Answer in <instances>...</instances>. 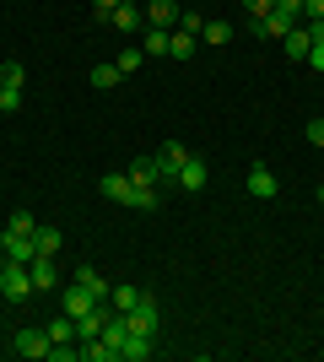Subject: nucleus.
<instances>
[{"mask_svg": "<svg viewBox=\"0 0 324 362\" xmlns=\"http://www.w3.org/2000/svg\"><path fill=\"white\" fill-rule=\"evenodd\" d=\"M0 292H6V303H28L38 287H32L28 265H16V259H0Z\"/></svg>", "mask_w": 324, "mask_h": 362, "instance_id": "f257e3e1", "label": "nucleus"}, {"mask_svg": "<svg viewBox=\"0 0 324 362\" xmlns=\"http://www.w3.org/2000/svg\"><path fill=\"white\" fill-rule=\"evenodd\" d=\"M124 319H130V330L157 335V330H162V303H157V298H140V303H136V308H130Z\"/></svg>", "mask_w": 324, "mask_h": 362, "instance_id": "f03ea898", "label": "nucleus"}, {"mask_svg": "<svg viewBox=\"0 0 324 362\" xmlns=\"http://www.w3.org/2000/svg\"><path fill=\"white\" fill-rule=\"evenodd\" d=\"M108 28L119 33V38H130V33L146 28V11H140V6H130V0H119V6L108 11Z\"/></svg>", "mask_w": 324, "mask_h": 362, "instance_id": "7ed1b4c3", "label": "nucleus"}, {"mask_svg": "<svg viewBox=\"0 0 324 362\" xmlns=\"http://www.w3.org/2000/svg\"><path fill=\"white\" fill-rule=\"evenodd\" d=\"M49 330H16V341H11V351L16 357H49Z\"/></svg>", "mask_w": 324, "mask_h": 362, "instance_id": "20e7f679", "label": "nucleus"}, {"mask_svg": "<svg viewBox=\"0 0 324 362\" xmlns=\"http://www.w3.org/2000/svg\"><path fill=\"white\" fill-rule=\"evenodd\" d=\"M0 255L16 259V265H32V255H38V249H32L28 233H11V227H6V238H0Z\"/></svg>", "mask_w": 324, "mask_h": 362, "instance_id": "39448f33", "label": "nucleus"}, {"mask_svg": "<svg viewBox=\"0 0 324 362\" xmlns=\"http://www.w3.org/2000/svg\"><path fill=\"white\" fill-rule=\"evenodd\" d=\"M146 28H179V0H146Z\"/></svg>", "mask_w": 324, "mask_h": 362, "instance_id": "423d86ee", "label": "nucleus"}, {"mask_svg": "<svg viewBox=\"0 0 324 362\" xmlns=\"http://www.w3.org/2000/svg\"><path fill=\"white\" fill-rule=\"evenodd\" d=\"M28 276H32V287H38V292H49V287H60V271H54V255H32Z\"/></svg>", "mask_w": 324, "mask_h": 362, "instance_id": "0eeeda50", "label": "nucleus"}, {"mask_svg": "<svg viewBox=\"0 0 324 362\" xmlns=\"http://www.w3.org/2000/svg\"><path fill=\"white\" fill-rule=\"evenodd\" d=\"M184 141H168V146L157 151V173H162V179H179V168H184Z\"/></svg>", "mask_w": 324, "mask_h": 362, "instance_id": "6e6552de", "label": "nucleus"}, {"mask_svg": "<svg viewBox=\"0 0 324 362\" xmlns=\"http://www.w3.org/2000/svg\"><path fill=\"white\" fill-rule=\"evenodd\" d=\"M248 195H254V200H276V173H270L265 163L248 168Z\"/></svg>", "mask_w": 324, "mask_h": 362, "instance_id": "1a4fd4ad", "label": "nucleus"}, {"mask_svg": "<svg viewBox=\"0 0 324 362\" xmlns=\"http://www.w3.org/2000/svg\"><path fill=\"white\" fill-rule=\"evenodd\" d=\"M108 200H119V206H130L136 200V184H130V173H103V184H97Z\"/></svg>", "mask_w": 324, "mask_h": 362, "instance_id": "9d476101", "label": "nucleus"}, {"mask_svg": "<svg viewBox=\"0 0 324 362\" xmlns=\"http://www.w3.org/2000/svg\"><path fill=\"white\" fill-rule=\"evenodd\" d=\"M152 351H157V335H140V330H130V335H124V351H119V357H124V362H146Z\"/></svg>", "mask_w": 324, "mask_h": 362, "instance_id": "9b49d317", "label": "nucleus"}, {"mask_svg": "<svg viewBox=\"0 0 324 362\" xmlns=\"http://www.w3.org/2000/svg\"><path fill=\"white\" fill-rule=\"evenodd\" d=\"M92 303H103V298H92L87 287H76V281H71V287H65V298H60V308H65L71 319H81L87 308H92Z\"/></svg>", "mask_w": 324, "mask_h": 362, "instance_id": "f8f14e48", "label": "nucleus"}, {"mask_svg": "<svg viewBox=\"0 0 324 362\" xmlns=\"http://www.w3.org/2000/svg\"><path fill=\"white\" fill-rule=\"evenodd\" d=\"M179 189H189V195L205 189V163H200V157H184V168H179Z\"/></svg>", "mask_w": 324, "mask_h": 362, "instance_id": "ddd939ff", "label": "nucleus"}, {"mask_svg": "<svg viewBox=\"0 0 324 362\" xmlns=\"http://www.w3.org/2000/svg\"><path fill=\"white\" fill-rule=\"evenodd\" d=\"M308 49H313L308 28H292V33H287V60H292V65H303V60H308Z\"/></svg>", "mask_w": 324, "mask_h": 362, "instance_id": "4468645a", "label": "nucleus"}, {"mask_svg": "<svg viewBox=\"0 0 324 362\" xmlns=\"http://www.w3.org/2000/svg\"><path fill=\"white\" fill-rule=\"evenodd\" d=\"M60 227H44V222H38V227H32V249H38V255H60Z\"/></svg>", "mask_w": 324, "mask_h": 362, "instance_id": "2eb2a0df", "label": "nucleus"}, {"mask_svg": "<svg viewBox=\"0 0 324 362\" xmlns=\"http://www.w3.org/2000/svg\"><path fill=\"white\" fill-rule=\"evenodd\" d=\"M195 44H200V38H195V33H184V28L168 33V54H173V60H189V54H195Z\"/></svg>", "mask_w": 324, "mask_h": 362, "instance_id": "dca6fc26", "label": "nucleus"}, {"mask_svg": "<svg viewBox=\"0 0 324 362\" xmlns=\"http://www.w3.org/2000/svg\"><path fill=\"white\" fill-rule=\"evenodd\" d=\"M254 28H260L265 38H287V33H292L297 22H292V16H287V11H270V16H265V22H254Z\"/></svg>", "mask_w": 324, "mask_h": 362, "instance_id": "f3484780", "label": "nucleus"}, {"mask_svg": "<svg viewBox=\"0 0 324 362\" xmlns=\"http://www.w3.org/2000/svg\"><path fill=\"white\" fill-rule=\"evenodd\" d=\"M157 179H162V173H157V157H140V163L130 168V184H136V189H152Z\"/></svg>", "mask_w": 324, "mask_h": 362, "instance_id": "a211bd4d", "label": "nucleus"}, {"mask_svg": "<svg viewBox=\"0 0 324 362\" xmlns=\"http://www.w3.org/2000/svg\"><path fill=\"white\" fill-rule=\"evenodd\" d=\"M76 287H87V292H92V298H108V292H114V287H108V281H103V276L92 271V265H76Z\"/></svg>", "mask_w": 324, "mask_h": 362, "instance_id": "6ab92c4d", "label": "nucleus"}, {"mask_svg": "<svg viewBox=\"0 0 324 362\" xmlns=\"http://www.w3.org/2000/svg\"><path fill=\"white\" fill-rule=\"evenodd\" d=\"M140 49L162 60V54H168V28H146V33H140Z\"/></svg>", "mask_w": 324, "mask_h": 362, "instance_id": "aec40b11", "label": "nucleus"}, {"mask_svg": "<svg viewBox=\"0 0 324 362\" xmlns=\"http://www.w3.org/2000/svg\"><path fill=\"white\" fill-rule=\"evenodd\" d=\"M140 298H146V292H140V287H114V292H108V303H114L119 314H130V308H136Z\"/></svg>", "mask_w": 324, "mask_h": 362, "instance_id": "412c9836", "label": "nucleus"}, {"mask_svg": "<svg viewBox=\"0 0 324 362\" xmlns=\"http://www.w3.org/2000/svg\"><path fill=\"white\" fill-rule=\"evenodd\" d=\"M49 341H54V346H65V341H76V319H71V314H60L54 325H49Z\"/></svg>", "mask_w": 324, "mask_h": 362, "instance_id": "4be33fe9", "label": "nucleus"}, {"mask_svg": "<svg viewBox=\"0 0 324 362\" xmlns=\"http://www.w3.org/2000/svg\"><path fill=\"white\" fill-rule=\"evenodd\" d=\"M140 60H146V49H140V44H130V49H119V60H114V65H119V71L130 76V71H140Z\"/></svg>", "mask_w": 324, "mask_h": 362, "instance_id": "5701e85b", "label": "nucleus"}, {"mask_svg": "<svg viewBox=\"0 0 324 362\" xmlns=\"http://www.w3.org/2000/svg\"><path fill=\"white\" fill-rule=\"evenodd\" d=\"M81 362H114V351L103 341H81Z\"/></svg>", "mask_w": 324, "mask_h": 362, "instance_id": "b1692460", "label": "nucleus"}, {"mask_svg": "<svg viewBox=\"0 0 324 362\" xmlns=\"http://www.w3.org/2000/svg\"><path fill=\"white\" fill-rule=\"evenodd\" d=\"M200 38H205V44H227V38H232V28H227V22H205V28H200Z\"/></svg>", "mask_w": 324, "mask_h": 362, "instance_id": "393cba45", "label": "nucleus"}, {"mask_svg": "<svg viewBox=\"0 0 324 362\" xmlns=\"http://www.w3.org/2000/svg\"><path fill=\"white\" fill-rule=\"evenodd\" d=\"M119 65H97V71H92V87H119Z\"/></svg>", "mask_w": 324, "mask_h": 362, "instance_id": "a878e982", "label": "nucleus"}, {"mask_svg": "<svg viewBox=\"0 0 324 362\" xmlns=\"http://www.w3.org/2000/svg\"><path fill=\"white\" fill-rule=\"evenodd\" d=\"M22 108V87H0V114H16Z\"/></svg>", "mask_w": 324, "mask_h": 362, "instance_id": "bb28decb", "label": "nucleus"}, {"mask_svg": "<svg viewBox=\"0 0 324 362\" xmlns=\"http://www.w3.org/2000/svg\"><path fill=\"white\" fill-rule=\"evenodd\" d=\"M244 11H248V16H254V22H265V16L276 11V0H244Z\"/></svg>", "mask_w": 324, "mask_h": 362, "instance_id": "cd10ccee", "label": "nucleus"}, {"mask_svg": "<svg viewBox=\"0 0 324 362\" xmlns=\"http://www.w3.org/2000/svg\"><path fill=\"white\" fill-rule=\"evenodd\" d=\"M6 227H11V233H28V238H32V227H38V222H32V211H11V222H6Z\"/></svg>", "mask_w": 324, "mask_h": 362, "instance_id": "c85d7f7f", "label": "nucleus"}, {"mask_svg": "<svg viewBox=\"0 0 324 362\" xmlns=\"http://www.w3.org/2000/svg\"><path fill=\"white\" fill-rule=\"evenodd\" d=\"M0 87H22V65H16V60L0 65Z\"/></svg>", "mask_w": 324, "mask_h": 362, "instance_id": "c756f323", "label": "nucleus"}, {"mask_svg": "<svg viewBox=\"0 0 324 362\" xmlns=\"http://www.w3.org/2000/svg\"><path fill=\"white\" fill-rule=\"evenodd\" d=\"M136 211H157V189H136V200H130Z\"/></svg>", "mask_w": 324, "mask_h": 362, "instance_id": "7c9ffc66", "label": "nucleus"}, {"mask_svg": "<svg viewBox=\"0 0 324 362\" xmlns=\"http://www.w3.org/2000/svg\"><path fill=\"white\" fill-rule=\"evenodd\" d=\"M276 11H287L292 22H303V0H276Z\"/></svg>", "mask_w": 324, "mask_h": 362, "instance_id": "2f4dec72", "label": "nucleus"}, {"mask_svg": "<svg viewBox=\"0 0 324 362\" xmlns=\"http://www.w3.org/2000/svg\"><path fill=\"white\" fill-rule=\"evenodd\" d=\"M303 28H308V38H313V44H324V16H308Z\"/></svg>", "mask_w": 324, "mask_h": 362, "instance_id": "473e14b6", "label": "nucleus"}, {"mask_svg": "<svg viewBox=\"0 0 324 362\" xmlns=\"http://www.w3.org/2000/svg\"><path fill=\"white\" fill-rule=\"evenodd\" d=\"M303 65H308V71H324V44H313V49H308V60H303Z\"/></svg>", "mask_w": 324, "mask_h": 362, "instance_id": "72a5a7b5", "label": "nucleus"}, {"mask_svg": "<svg viewBox=\"0 0 324 362\" xmlns=\"http://www.w3.org/2000/svg\"><path fill=\"white\" fill-rule=\"evenodd\" d=\"M114 6H119V0H92V16H97V22H108V11H114Z\"/></svg>", "mask_w": 324, "mask_h": 362, "instance_id": "f704fd0d", "label": "nucleus"}, {"mask_svg": "<svg viewBox=\"0 0 324 362\" xmlns=\"http://www.w3.org/2000/svg\"><path fill=\"white\" fill-rule=\"evenodd\" d=\"M308 141H313V146H324V119H308Z\"/></svg>", "mask_w": 324, "mask_h": 362, "instance_id": "c9c22d12", "label": "nucleus"}, {"mask_svg": "<svg viewBox=\"0 0 324 362\" xmlns=\"http://www.w3.org/2000/svg\"><path fill=\"white\" fill-rule=\"evenodd\" d=\"M303 16H324V0H303Z\"/></svg>", "mask_w": 324, "mask_h": 362, "instance_id": "e433bc0d", "label": "nucleus"}, {"mask_svg": "<svg viewBox=\"0 0 324 362\" xmlns=\"http://www.w3.org/2000/svg\"><path fill=\"white\" fill-rule=\"evenodd\" d=\"M0 308H6V292H0Z\"/></svg>", "mask_w": 324, "mask_h": 362, "instance_id": "4c0bfd02", "label": "nucleus"}, {"mask_svg": "<svg viewBox=\"0 0 324 362\" xmlns=\"http://www.w3.org/2000/svg\"><path fill=\"white\" fill-rule=\"evenodd\" d=\"M319 200H324V184H319Z\"/></svg>", "mask_w": 324, "mask_h": 362, "instance_id": "58836bf2", "label": "nucleus"}]
</instances>
